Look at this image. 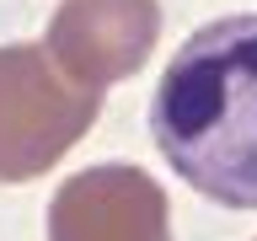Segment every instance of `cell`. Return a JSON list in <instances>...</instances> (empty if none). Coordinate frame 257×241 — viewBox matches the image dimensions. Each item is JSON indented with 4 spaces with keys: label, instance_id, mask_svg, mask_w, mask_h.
<instances>
[{
    "label": "cell",
    "instance_id": "6da1fadb",
    "mask_svg": "<svg viewBox=\"0 0 257 241\" xmlns=\"http://www.w3.org/2000/svg\"><path fill=\"white\" fill-rule=\"evenodd\" d=\"M150 134L193 193L257 209V11L204 22L177 43L150 96Z\"/></svg>",
    "mask_w": 257,
    "mask_h": 241
},
{
    "label": "cell",
    "instance_id": "7a4b0ae2",
    "mask_svg": "<svg viewBox=\"0 0 257 241\" xmlns=\"http://www.w3.org/2000/svg\"><path fill=\"white\" fill-rule=\"evenodd\" d=\"M96 112L102 91L64 80L43 43H0V182H32L59 166Z\"/></svg>",
    "mask_w": 257,
    "mask_h": 241
},
{
    "label": "cell",
    "instance_id": "3957f363",
    "mask_svg": "<svg viewBox=\"0 0 257 241\" xmlns=\"http://www.w3.org/2000/svg\"><path fill=\"white\" fill-rule=\"evenodd\" d=\"M161 38L156 0H59L48 22L43 54L64 80L86 91H107L112 80L134 75Z\"/></svg>",
    "mask_w": 257,
    "mask_h": 241
},
{
    "label": "cell",
    "instance_id": "277c9868",
    "mask_svg": "<svg viewBox=\"0 0 257 241\" xmlns=\"http://www.w3.org/2000/svg\"><path fill=\"white\" fill-rule=\"evenodd\" d=\"M48 241H172V204L150 172L107 161L59 182Z\"/></svg>",
    "mask_w": 257,
    "mask_h": 241
}]
</instances>
